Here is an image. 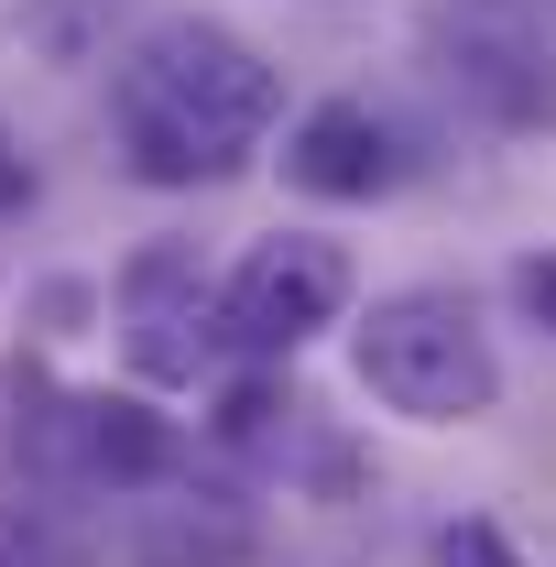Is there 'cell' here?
Wrapping results in <instances>:
<instances>
[{"label":"cell","instance_id":"cell-1","mask_svg":"<svg viewBox=\"0 0 556 567\" xmlns=\"http://www.w3.org/2000/svg\"><path fill=\"white\" fill-rule=\"evenodd\" d=\"M284 121V66L229 33L208 11H164L142 22L110 66V142L142 186L186 197V186H229Z\"/></svg>","mask_w":556,"mask_h":567},{"label":"cell","instance_id":"cell-2","mask_svg":"<svg viewBox=\"0 0 556 567\" xmlns=\"http://www.w3.org/2000/svg\"><path fill=\"white\" fill-rule=\"evenodd\" d=\"M349 371L404 425H481L502 404V339L470 284H382L349 317Z\"/></svg>","mask_w":556,"mask_h":567},{"label":"cell","instance_id":"cell-3","mask_svg":"<svg viewBox=\"0 0 556 567\" xmlns=\"http://www.w3.org/2000/svg\"><path fill=\"white\" fill-rule=\"evenodd\" d=\"M360 274H349V240L328 229H262L240 240V262L218 274V317H229V360H295L317 328H339Z\"/></svg>","mask_w":556,"mask_h":567},{"label":"cell","instance_id":"cell-4","mask_svg":"<svg viewBox=\"0 0 556 567\" xmlns=\"http://www.w3.org/2000/svg\"><path fill=\"white\" fill-rule=\"evenodd\" d=\"M110 328L121 360L153 393H197L218 360H229V317H218V274L197 262V240H142L121 284H110Z\"/></svg>","mask_w":556,"mask_h":567},{"label":"cell","instance_id":"cell-5","mask_svg":"<svg viewBox=\"0 0 556 567\" xmlns=\"http://www.w3.org/2000/svg\"><path fill=\"white\" fill-rule=\"evenodd\" d=\"M425 55L459 87V110L481 132H556V55L524 11H436L425 22Z\"/></svg>","mask_w":556,"mask_h":567},{"label":"cell","instance_id":"cell-6","mask_svg":"<svg viewBox=\"0 0 556 567\" xmlns=\"http://www.w3.org/2000/svg\"><path fill=\"white\" fill-rule=\"evenodd\" d=\"M404 175H415L404 121H393V110H371L360 87L317 99V110H295V132H284V186H295V197H317V208H371V197H393Z\"/></svg>","mask_w":556,"mask_h":567},{"label":"cell","instance_id":"cell-7","mask_svg":"<svg viewBox=\"0 0 556 567\" xmlns=\"http://www.w3.org/2000/svg\"><path fill=\"white\" fill-rule=\"evenodd\" d=\"M295 436H306V393L284 382V360H240V382L218 393V415H208V447L240 458V470H284Z\"/></svg>","mask_w":556,"mask_h":567},{"label":"cell","instance_id":"cell-8","mask_svg":"<svg viewBox=\"0 0 556 567\" xmlns=\"http://www.w3.org/2000/svg\"><path fill=\"white\" fill-rule=\"evenodd\" d=\"M0 567H99V557H87V513H76V492H44V481L0 492Z\"/></svg>","mask_w":556,"mask_h":567},{"label":"cell","instance_id":"cell-9","mask_svg":"<svg viewBox=\"0 0 556 567\" xmlns=\"http://www.w3.org/2000/svg\"><path fill=\"white\" fill-rule=\"evenodd\" d=\"M436 567H535V557H524V546H513L491 513H459V524L436 535Z\"/></svg>","mask_w":556,"mask_h":567},{"label":"cell","instance_id":"cell-10","mask_svg":"<svg viewBox=\"0 0 556 567\" xmlns=\"http://www.w3.org/2000/svg\"><path fill=\"white\" fill-rule=\"evenodd\" d=\"M22 33H33L55 66H87V11H76V0H44V11H22Z\"/></svg>","mask_w":556,"mask_h":567},{"label":"cell","instance_id":"cell-11","mask_svg":"<svg viewBox=\"0 0 556 567\" xmlns=\"http://www.w3.org/2000/svg\"><path fill=\"white\" fill-rule=\"evenodd\" d=\"M33 197H44V175H33V153L0 132V229H22L33 218Z\"/></svg>","mask_w":556,"mask_h":567},{"label":"cell","instance_id":"cell-12","mask_svg":"<svg viewBox=\"0 0 556 567\" xmlns=\"http://www.w3.org/2000/svg\"><path fill=\"white\" fill-rule=\"evenodd\" d=\"M513 306L556 339V251H524V262H513Z\"/></svg>","mask_w":556,"mask_h":567},{"label":"cell","instance_id":"cell-13","mask_svg":"<svg viewBox=\"0 0 556 567\" xmlns=\"http://www.w3.org/2000/svg\"><path fill=\"white\" fill-rule=\"evenodd\" d=\"M87 306H99V295H87V284H44V295H33V339H76V317H87Z\"/></svg>","mask_w":556,"mask_h":567}]
</instances>
